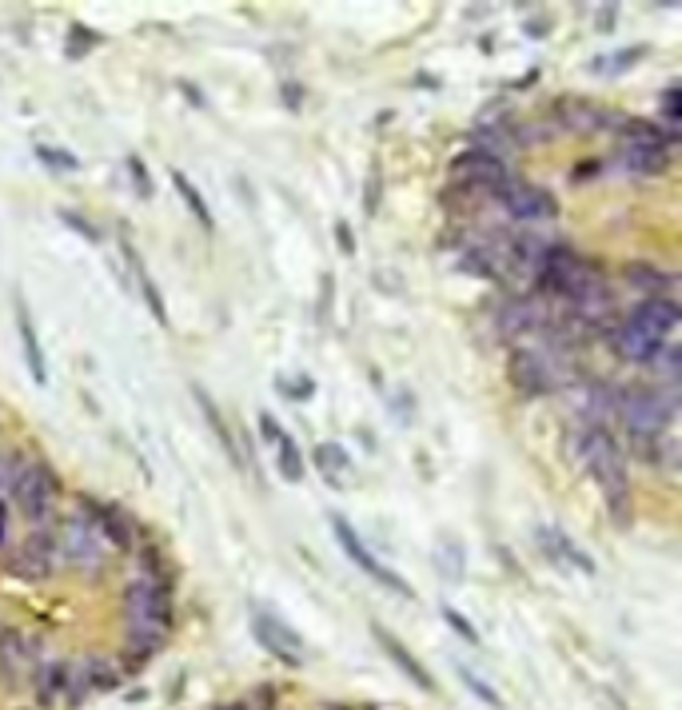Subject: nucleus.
<instances>
[{"label":"nucleus","instance_id":"obj_1","mask_svg":"<svg viewBox=\"0 0 682 710\" xmlns=\"http://www.w3.org/2000/svg\"><path fill=\"white\" fill-rule=\"evenodd\" d=\"M579 463L595 475V483L603 487L607 503H611V515L615 519H627V499H631V483H627V463H623V451L619 443L611 439L607 427H591V423H579L575 427V439H571Z\"/></svg>","mask_w":682,"mask_h":710},{"label":"nucleus","instance_id":"obj_2","mask_svg":"<svg viewBox=\"0 0 682 710\" xmlns=\"http://www.w3.org/2000/svg\"><path fill=\"white\" fill-rule=\"evenodd\" d=\"M12 495H16L20 511H24L32 523H40V519L52 515L56 495H60V483H56V475H52L48 463H20V475H16V483H12Z\"/></svg>","mask_w":682,"mask_h":710},{"label":"nucleus","instance_id":"obj_3","mask_svg":"<svg viewBox=\"0 0 682 710\" xmlns=\"http://www.w3.org/2000/svg\"><path fill=\"white\" fill-rule=\"evenodd\" d=\"M451 180H459V188H471V192H503L507 184H511V172H507V164L503 160H495V156H487V152H463V156H455L451 160Z\"/></svg>","mask_w":682,"mask_h":710},{"label":"nucleus","instance_id":"obj_4","mask_svg":"<svg viewBox=\"0 0 682 710\" xmlns=\"http://www.w3.org/2000/svg\"><path fill=\"white\" fill-rule=\"evenodd\" d=\"M332 527H336V539H340V547L351 555V563L363 571V575H371L379 587H387V591H395V595H403V599H415V591H411V583L403 579V575H395V571H387L367 547H363V539L355 535V527L343 519V515H332Z\"/></svg>","mask_w":682,"mask_h":710},{"label":"nucleus","instance_id":"obj_5","mask_svg":"<svg viewBox=\"0 0 682 710\" xmlns=\"http://www.w3.org/2000/svg\"><path fill=\"white\" fill-rule=\"evenodd\" d=\"M499 204H503V212H507L511 220H519V224H543V220H555V216H559V204H555L551 192H543V188H535V184H519V180H511V184L499 192Z\"/></svg>","mask_w":682,"mask_h":710},{"label":"nucleus","instance_id":"obj_6","mask_svg":"<svg viewBox=\"0 0 682 710\" xmlns=\"http://www.w3.org/2000/svg\"><path fill=\"white\" fill-rule=\"evenodd\" d=\"M56 551H60V563H68V567L96 571L104 563V543L96 539V531L88 527V519H68L56 531Z\"/></svg>","mask_w":682,"mask_h":710},{"label":"nucleus","instance_id":"obj_7","mask_svg":"<svg viewBox=\"0 0 682 710\" xmlns=\"http://www.w3.org/2000/svg\"><path fill=\"white\" fill-rule=\"evenodd\" d=\"M56 563H60V551H56V531H32L20 547H16V555L8 559V571L12 575H20V579H44V575H52L56 571Z\"/></svg>","mask_w":682,"mask_h":710},{"label":"nucleus","instance_id":"obj_8","mask_svg":"<svg viewBox=\"0 0 682 710\" xmlns=\"http://www.w3.org/2000/svg\"><path fill=\"white\" fill-rule=\"evenodd\" d=\"M124 611H128V623H164V627L172 623V599H168L164 583H152V579L128 583Z\"/></svg>","mask_w":682,"mask_h":710},{"label":"nucleus","instance_id":"obj_9","mask_svg":"<svg viewBox=\"0 0 682 710\" xmlns=\"http://www.w3.org/2000/svg\"><path fill=\"white\" fill-rule=\"evenodd\" d=\"M252 631H256V643H260L268 655H276L284 667H300V663H304V647H300L296 631H288L276 615L252 611Z\"/></svg>","mask_w":682,"mask_h":710},{"label":"nucleus","instance_id":"obj_10","mask_svg":"<svg viewBox=\"0 0 682 710\" xmlns=\"http://www.w3.org/2000/svg\"><path fill=\"white\" fill-rule=\"evenodd\" d=\"M40 663V647L36 639H28L24 631H0V671L8 679H24L32 675Z\"/></svg>","mask_w":682,"mask_h":710},{"label":"nucleus","instance_id":"obj_11","mask_svg":"<svg viewBox=\"0 0 682 710\" xmlns=\"http://www.w3.org/2000/svg\"><path fill=\"white\" fill-rule=\"evenodd\" d=\"M627 324H635V328L647 332L651 340H667V336L679 328V308H675L667 296H651V300H643V304L627 316Z\"/></svg>","mask_w":682,"mask_h":710},{"label":"nucleus","instance_id":"obj_12","mask_svg":"<svg viewBox=\"0 0 682 710\" xmlns=\"http://www.w3.org/2000/svg\"><path fill=\"white\" fill-rule=\"evenodd\" d=\"M84 519H88V527L96 531V539H100V543L108 539V543H112V547H120V551L136 543V523H132L120 507H112V503H108V507H88V515H84Z\"/></svg>","mask_w":682,"mask_h":710},{"label":"nucleus","instance_id":"obj_13","mask_svg":"<svg viewBox=\"0 0 682 710\" xmlns=\"http://www.w3.org/2000/svg\"><path fill=\"white\" fill-rule=\"evenodd\" d=\"M371 635H375V643L383 647V655H387V659H391V663H395V667H399V671H403V675H407V679H411L419 691H435V679H431V675H427V671L415 663V655H411V651H407V647H403V643H399L391 631H383V627H371Z\"/></svg>","mask_w":682,"mask_h":710},{"label":"nucleus","instance_id":"obj_14","mask_svg":"<svg viewBox=\"0 0 682 710\" xmlns=\"http://www.w3.org/2000/svg\"><path fill=\"white\" fill-rule=\"evenodd\" d=\"M611 336H615V352L623 355V359H631V363H651V359L659 355V348L667 344V340H651L647 332H639V328L627 324V320H623Z\"/></svg>","mask_w":682,"mask_h":710},{"label":"nucleus","instance_id":"obj_15","mask_svg":"<svg viewBox=\"0 0 682 710\" xmlns=\"http://www.w3.org/2000/svg\"><path fill=\"white\" fill-rule=\"evenodd\" d=\"M603 108L599 104H587V100H559L555 104V120L559 128L567 132H599L603 128Z\"/></svg>","mask_w":682,"mask_h":710},{"label":"nucleus","instance_id":"obj_16","mask_svg":"<svg viewBox=\"0 0 682 710\" xmlns=\"http://www.w3.org/2000/svg\"><path fill=\"white\" fill-rule=\"evenodd\" d=\"M539 543H543V551L555 559V563H571L575 571H595V563H591V555H583L563 531H551V527H543L539 531Z\"/></svg>","mask_w":682,"mask_h":710},{"label":"nucleus","instance_id":"obj_17","mask_svg":"<svg viewBox=\"0 0 682 710\" xmlns=\"http://www.w3.org/2000/svg\"><path fill=\"white\" fill-rule=\"evenodd\" d=\"M16 332H20V344H24V359H28V371L36 383L48 379V367H44V355H40V340H36V328H32V316L24 308V300L16 304Z\"/></svg>","mask_w":682,"mask_h":710},{"label":"nucleus","instance_id":"obj_18","mask_svg":"<svg viewBox=\"0 0 682 710\" xmlns=\"http://www.w3.org/2000/svg\"><path fill=\"white\" fill-rule=\"evenodd\" d=\"M623 276H627L631 288L647 292V300H651V296H667V288L675 284V280H671L663 268H655V264H627Z\"/></svg>","mask_w":682,"mask_h":710},{"label":"nucleus","instance_id":"obj_19","mask_svg":"<svg viewBox=\"0 0 682 710\" xmlns=\"http://www.w3.org/2000/svg\"><path fill=\"white\" fill-rule=\"evenodd\" d=\"M32 683H36V703H40V707H48L56 695H64V663H60V659L36 663Z\"/></svg>","mask_w":682,"mask_h":710},{"label":"nucleus","instance_id":"obj_20","mask_svg":"<svg viewBox=\"0 0 682 710\" xmlns=\"http://www.w3.org/2000/svg\"><path fill=\"white\" fill-rule=\"evenodd\" d=\"M623 164H627L631 172L655 176V172H663V168L671 164V148H635V144H627V152H623Z\"/></svg>","mask_w":682,"mask_h":710},{"label":"nucleus","instance_id":"obj_21","mask_svg":"<svg viewBox=\"0 0 682 710\" xmlns=\"http://www.w3.org/2000/svg\"><path fill=\"white\" fill-rule=\"evenodd\" d=\"M80 663H84V675H88V687H92V691H112V687H120V667H116L112 659L88 655V659H80Z\"/></svg>","mask_w":682,"mask_h":710},{"label":"nucleus","instance_id":"obj_22","mask_svg":"<svg viewBox=\"0 0 682 710\" xmlns=\"http://www.w3.org/2000/svg\"><path fill=\"white\" fill-rule=\"evenodd\" d=\"M276 459H280V475H284L288 483H300V479H304V455H300V447H296V439H292L288 431L276 439Z\"/></svg>","mask_w":682,"mask_h":710},{"label":"nucleus","instance_id":"obj_23","mask_svg":"<svg viewBox=\"0 0 682 710\" xmlns=\"http://www.w3.org/2000/svg\"><path fill=\"white\" fill-rule=\"evenodd\" d=\"M316 459H320V471H324V479L328 483H336V487H347V479H343V471H351V459H347V451L343 447H320L316 451Z\"/></svg>","mask_w":682,"mask_h":710},{"label":"nucleus","instance_id":"obj_24","mask_svg":"<svg viewBox=\"0 0 682 710\" xmlns=\"http://www.w3.org/2000/svg\"><path fill=\"white\" fill-rule=\"evenodd\" d=\"M435 563H439V575L447 583H459L463 579V547L455 539H443L439 551H435Z\"/></svg>","mask_w":682,"mask_h":710},{"label":"nucleus","instance_id":"obj_25","mask_svg":"<svg viewBox=\"0 0 682 710\" xmlns=\"http://www.w3.org/2000/svg\"><path fill=\"white\" fill-rule=\"evenodd\" d=\"M172 184H176V192L184 196V204L192 208V216H196V220H200L204 228H212V212H208V204L200 200V192H196V188L188 184V176H184V172H172Z\"/></svg>","mask_w":682,"mask_h":710},{"label":"nucleus","instance_id":"obj_26","mask_svg":"<svg viewBox=\"0 0 682 710\" xmlns=\"http://www.w3.org/2000/svg\"><path fill=\"white\" fill-rule=\"evenodd\" d=\"M132 268H136V280H140V292H144V300H148V308H152V316H156V324H168V312H164V300H160V292H156V284H152V276L144 272V264H136L132 260Z\"/></svg>","mask_w":682,"mask_h":710},{"label":"nucleus","instance_id":"obj_27","mask_svg":"<svg viewBox=\"0 0 682 710\" xmlns=\"http://www.w3.org/2000/svg\"><path fill=\"white\" fill-rule=\"evenodd\" d=\"M459 679H463V683L475 691V699H483V703H491V707H503V699H499V695H495V691H491V687H487L479 675H471L467 667H459Z\"/></svg>","mask_w":682,"mask_h":710},{"label":"nucleus","instance_id":"obj_28","mask_svg":"<svg viewBox=\"0 0 682 710\" xmlns=\"http://www.w3.org/2000/svg\"><path fill=\"white\" fill-rule=\"evenodd\" d=\"M639 56H643V48L635 44V48H623V52H615V60H607V64H595V68H603V72H627L631 64H639Z\"/></svg>","mask_w":682,"mask_h":710},{"label":"nucleus","instance_id":"obj_29","mask_svg":"<svg viewBox=\"0 0 682 710\" xmlns=\"http://www.w3.org/2000/svg\"><path fill=\"white\" fill-rule=\"evenodd\" d=\"M36 156H40V164H52V168H60V172H72L76 168V156H64L60 148H36Z\"/></svg>","mask_w":682,"mask_h":710},{"label":"nucleus","instance_id":"obj_30","mask_svg":"<svg viewBox=\"0 0 682 710\" xmlns=\"http://www.w3.org/2000/svg\"><path fill=\"white\" fill-rule=\"evenodd\" d=\"M20 463H24V459L0 455V491H12V483H16V475H20Z\"/></svg>","mask_w":682,"mask_h":710},{"label":"nucleus","instance_id":"obj_31","mask_svg":"<svg viewBox=\"0 0 682 710\" xmlns=\"http://www.w3.org/2000/svg\"><path fill=\"white\" fill-rule=\"evenodd\" d=\"M443 619H447V623H451V627H455V631H459V635H463L467 643H479V635H475V627H471V623H467V619H463L459 611H451V607H447V611H443Z\"/></svg>","mask_w":682,"mask_h":710},{"label":"nucleus","instance_id":"obj_32","mask_svg":"<svg viewBox=\"0 0 682 710\" xmlns=\"http://www.w3.org/2000/svg\"><path fill=\"white\" fill-rule=\"evenodd\" d=\"M88 44H96V36H92V32H84V28L76 24V28H72V36H68V52H72V56H80Z\"/></svg>","mask_w":682,"mask_h":710},{"label":"nucleus","instance_id":"obj_33","mask_svg":"<svg viewBox=\"0 0 682 710\" xmlns=\"http://www.w3.org/2000/svg\"><path fill=\"white\" fill-rule=\"evenodd\" d=\"M128 172L136 176V192H140V196H152V184H148V168H144V164H140L136 156L128 160Z\"/></svg>","mask_w":682,"mask_h":710},{"label":"nucleus","instance_id":"obj_34","mask_svg":"<svg viewBox=\"0 0 682 710\" xmlns=\"http://www.w3.org/2000/svg\"><path fill=\"white\" fill-rule=\"evenodd\" d=\"M60 216H64V224H68V228H76L80 236H88V240H100V232H96L92 224H84V220H80L76 212H60Z\"/></svg>","mask_w":682,"mask_h":710},{"label":"nucleus","instance_id":"obj_35","mask_svg":"<svg viewBox=\"0 0 682 710\" xmlns=\"http://www.w3.org/2000/svg\"><path fill=\"white\" fill-rule=\"evenodd\" d=\"M615 16H619V8H615V4H603V8L595 12V20H599L595 28H599V32H611V28H615Z\"/></svg>","mask_w":682,"mask_h":710},{"label":"nucleus","instance_id":"obj_36","mask_svg":"<svg viewBox=\"0 0 682 710\" xmlns=\"http://www.w3.org/2000/svg\"><path fill=\"white\" fill-rule=\"evenodd\" d=\"M284 104H288V108H300V104H304V88H300V84H284Z\"/></svg>","mask_w":682,"mask_h":710},{"label":"nucleus","instance_id":"obj_37","mask_svg":"<svg viewBox=\"0 0 682 710\" xmlns=\"http://www.w3.org/2000/svg\"><path fill=\"white\" fill-rule=\"evenodd\" d=\"M527 32H531V36H547V20H531Z\"/></svg>","mask_w":682,"mask_h":710},{"label":"nucleus","instance_id":"obj_38","mask_svg":"<svg viewBox=\"0 0 682 710\" xmlns=\"http://www.w3.org/2000/svg\"><path fill=\"white\" fill-rule=\"evenodd\" d=\"M336 232H340V244H343V252H355V248H351V232H347V228H336Z\"/></svg>","mask_w":682,"mask_h":710},{"label":"nucleus","instance_id":"obj_39","mask_svg":"<svg viewBox=\"0 0 682 710\" xmlns=\"http://www.w3.org/2000/svg\"><path fill=\"white\" fill-rule=\"evenodd\" d=\"M4 519H8V511H4V503H0V543H4Z\"/></svg>","mask_w":682,"mask_h":710},{"label":"nucleus","instance_id":"obj_40","mask_svg":"<svg viewBox=\"0 0 682 710\" xmlns=\"http://www.w3.org/2000/svg\"><path fill=\"white\" fill-rule=\"evenodd\" d=\"M220 710H248V707H220Z\"/></svg>","mask_w":682,"mask_h":710}]
</instances>
